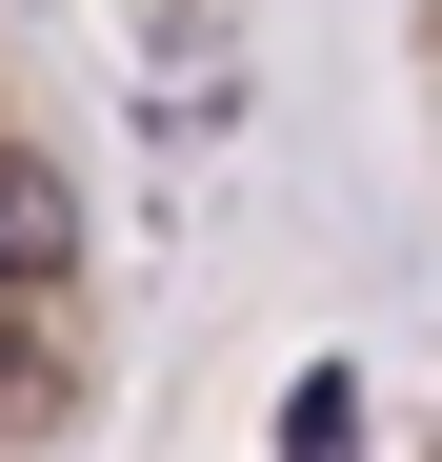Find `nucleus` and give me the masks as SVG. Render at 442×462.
<instances>
[{"label":"nucleus","mask_w":442,"mask_h":462,"mask_svg":"<svg viewBox=\"0 0 442 462\" xmlns=\"http://www.w3.org/2000/svg\"><path fill=\"white\" fill-rule=\"evenodd\" d=\"M60 301H81V181H60V141L21 101V41H0V322L60 342Z\"/></svg>","instance_id":"obj_1"},{"label":"nucleus","mask_w":442,"mask_h":462,"mask_svg":"<svg viewBox=\"0 0 442 462\" xmlns=\"http://www.w3.org/2000/svg\"><path fill=\"white\" fill-rule=\"evenodd\" d=\"M281 462H362V382L302 362V402H281Z\"/></svg>","instance_id":"obj_2"}]
</instances>
